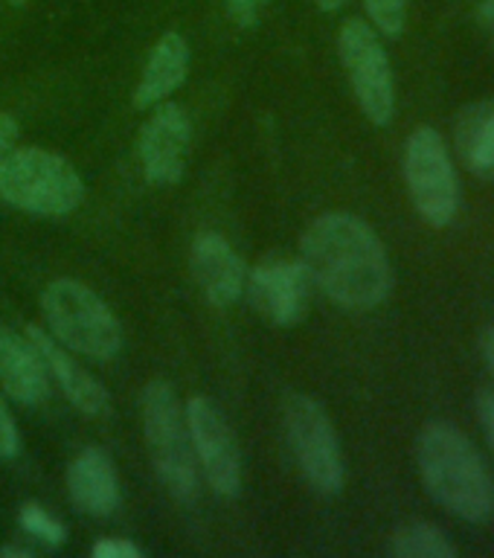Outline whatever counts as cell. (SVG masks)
<instances>
[{
  "mask_svg": "<svg viewBox=\"0 0 494 558\" xmlns=\"http://www.w3.org/2000/svg\"><path fill=\"white\" fill-rule=\"evenodd\" d=\"M309 277L332 303L349 312H370L390 296L393 265L382 239L349 213L314 218L300 242Z\"/></svg>",
  "mask_w": 494,
  "mask_h": 558,
  "instance_id": "6da1fadb",
  "label": "cell"
},
{
  "mask_svg": "<svg viewBox=\"0 0 494 558\" xmlns=\"http://www.w3.org/2000/svg\"><path fill=\"white\" fill-rule=\"evenodd\" d=\"M417 465L445 512L466 523L494 521V474L466 430L445 418L427 422L417 436Z\"/></svg>",
  "mask_w": 494,
  "mask_h": 558,
  "instance_id": "7a4b0ae2",
  "label": "cell"
},
{
  "mask_svg": "<svg viewBox=\"0 0 494 558\" xmlns=\"http://www.w3.org/2000/svg\"><path fill=\"white\" fill-rule=\"evenodd\" d=\"M0 198L33 216H70L85 198V183L47 148H9L0 157Z\"/></svg>",
  "mask_w": 494,
  "mask_h": 558,
  "instance_id": "3957f363",
  "label": "cell"
},
{
  "mask_svg": "<svg viewBox=\"0 0 494 558\" xmlns=\"http://www.w3.org/2000/svg\"><path fill=\"white\" fill-rule=\"evenodd\" d=\"M47 329L79 355L108 361L122 349V329L113 312L76 279H56L41 294Z\"/></svg>",
  "mask_w": 494,
  "mask_h": 558,
  "instance_id": "277c9868",
  "label": "cell"
},
{
  "mask_svg": "<svg viewBox=\"0 0 494 558\" xmlns=\"http://www.w3.org/2000/svg\"><path fill=\"white\" fill-rule=\"evenodd\" d=\"M143 430L157 477L178 500L198 495V460L192 451L190 427L172 384L148 381L143 390Z\"/></svg>",
  "mask_w": 494,
  "mask_h": 558,
  "instance_id": "5b68a950",
  "label": "cell"
},
{
  "mask_svg": "<svg viewBox=\"0 0 494 558\" xmlns=\"http://www.w3.org/2000/svg\"><path fill=\"white\" fill-rule=\"evenodd\" d=\"M401 172L408 195L422 221L431 227H448L460 213V183L454 172L451 151L439 131L417 129L405 143Z\"/></svg>",
  "mask_w": 494,
  "mask_h": 558,
  "instance_id": "8992f818",
  "label": "cell"
},
{
  "mask_svg": "<svg viewBox=\"0 0 494 558\" xmlns=\"http://www.w3.org/2000/svg\"><path fill=\"white\" fill-rule=\"evenodd\" d=\"M286 434L309 486L317 495H340L347 483V469L335 425L321 401L303 392H291L286 399Z\"/></svg>",
  "mask_w": 494,
  "mask_h": 558,
  "instance_id": "52a82bcc",
  "label": "cell"
},
{
  "mask_svg": "<svg viewBox=\"0 0 494 558\" xmlns=\"http://www.w3.org/2000/svg\"><path fill=\"white\" fill-rule=\"evenodd\" d=\"M338 52L358 108L373 125H390L396 113V85H393V68L382 38L366 21L349 17L347 24L340 26Z\"/></svg>",
  "mask_w": 494,
  "mask_h": 558,
  "instance_id": "ba28073f",
  "label": "cell"
},
{
  "mask_svg": "<svg viewBox=\"0 0 494 558\" xmlns=\"http://www.w3.org/2000/svg\"><path fill=\"white\" fill-rule=\"evenodd\" d=\"M186 427H190L192 451L204 465L213 492L221 497H236L242 488V457L236 436L221 416V410L204 396H192L186 401Z\"/></svg>",
  "mask_w": 494,
  "mask_h": 558,
  "instance_id": "9c48e42d",
  "label": "cell"
},
{
  "mask_svg": "<svg viewBox=\"0 0 494 558\" xmlns=\"http://www.w3.org/2000/svg\"><path fill=\"white\" fill-rule=\"evenodd\" d=\"M253 305L277 326H297L309 314L312 277L300 259H265L244 279Z\"/></svg>",
  "mask_w": 494,
  "mask_h": 558,
  "instance_id": "30bf717a",
  "label": "cell"
},
{
  "mask_svg": "<svg viewBox=\"0 0 494 558\" xmlns=\"http://www.w3.org/2000/svg\"><path fill=\"white\" fill-rule=\"evenodd\" d=\"M190 140L192 125L181 105H160L140 131V166L148 181L157 186H172L181 181Z\"/></svg>",
  "mask_w": 494,
  "mask_h": 558,
  "instance_id": "8fae6325",
  "label": "cell"
},
{
  "mask_svg": "<svg viewBox=\"0 0 494 558\" xmlns=\"http://www.w3.org/2000/svg\"><path fill=\"white\" fill-rule=\"evenodd\" d=\"M190 270L207 296V303H213L216 308H227L242 296L244 279H248L244 262L239 259V253L230 247L225 235L201 233L192 242Z\"/></svg>",
  "mask_w": 494,
  "mask_h": 558,
  "instance_id": "7c38bea8",
  "label": "cell"
},
{
  "mask_svg": "<svg viewBox=\"0 0 494 558\" xmlns=\"http://www.w3.org/2000/svg\"><path fill=\"white\" fill-rule=\"evenodd\" d=\"M0 384L7 396L35 408L50 396V373L41 352L26 335L0 323Z\"/></svg>",
  "mask_w": 494,
  "mask_h": 558,
  "instance_id": "4fadbf2b",
  "label": "cell"
},
{
  "mask_svg": "<svg viewBox=\"0 0 494 558\" xmlns=\"http://www.w3.org/2000/svg\"><path fill=\"white\" fill-rule=\"evenodd\" d=\"M70 500L85 514L108 518L120 506V483L103 448H85L68 469Z\"/></svg>",
  "mask_w": 494,
  "mask_h": 558,
  "instance_id": "5bb4252c",
  "label": "cell"
},
{
  "mask_svg": "<svg viewBox=\"0 0 494 558\" xmlns=\"http://www.w3.org/2000/svg\"><path fill=\"white\" fill-rule=\"evenodd\" d=\"M26 338L33 340L35 349L41 352L47 373L59 381L61 392L68 396L73 408H79L87 416H99L108 410V392H105L103 384L96 381L91 373H85L47 331L38 329V326H26Z\"/></svg>",
  "mask_w": 494,
  "mask_h": 558,
  "instance_id": "9a60e30c",
  "label": "cell"
},
{
  "mask_svg": "<svg viewBox=\"0 0 494 558\" xmlns=\"http://www.w3.org/2000/svg\"><path fill=\"white\" fill-rule=\"evenodd\" d=\"M186 70H190V47L183 41V35L166 33L155 44V50L143 68V76L134 87V105L152 108V105L166 102V96L183 85Z\"/></svg>",
  "mask_w": 494,
  "mask_h": 558,
  "instance_id": "2e32d148",
  "label": "cell"
},
{
  "mask_svg": "<svg viewBox=\"0 0 494 558\" xmlns=\"http://www.w3.org/2000/svg\"><path fill=\"white\" fill-rule=\"evenodd\" d=\"M460 163L483 181H494V99L466 105L454 122Z\"/></svg>",
  "mask_w": 494,
  "mask_h": 558,
  "instance_id": "e0dca14e",
  "label": "cell"
},
{
  "mask_svg": "<svg viewBox=\"0 0 494 558\" xmlns=\"http://www.w3.org/2000/svg\"><path fill=\"white\" fill-rule=\"evenodd\" d=\"M390 556L396 558H457V544L436 523L410 521L401 523L390 535Z\"/></svg>",
  "mask_w": 494,
  "mask_h": 558,
  "instance_id": "ac0fdd59",
  "label": "cell"
},
{
  "mask_svg": "<svg viewBox=\"0 0 494 558\" xmlns=\"http://www.w3.org/2000/svg\"><path fill=\"white\" fill-rule=\"evenodd\" d=\"M364 9L375 29L387 38H399L408 24V0H364Z\"/></svg>",
  "mask_w": 494,
  "mask_h": 558,
  "instance_id": "d6986e66",
  "label": "cell"
},
{
  "mask_svg": "<svg viewBox=\"0 0 494 558\" xmlns=\"http://www.w3.org/2000/svg\"><path fill=\"white\" fill-rule=\"evenodd\" d=\"M17 523H21L29 535H35V538L44 541V544H50V547H61L64 538H68V535H64V526H61L56 518H50V514L44 512L38 504L21 506Z\"/></svg>",
  "mask_w": 494,
  "mask_h": 558,
  "instance_id": "ffe728a7",
  "label": "cell"
},
{
  "mask_svg": "<svg viewBox=\"0 0 494 558\" xmlns=\"http://www.w3.org/2000/svg\"><path fill=\"white\" fill-rule=\"evenodd\" d=\"M21 451V434H17L15 418L9 416L7 404L0 399V460H12Z\"/></svg>",
  "mask_w": 494,
  "mask_h": 558,
  "instance_id": "44dd1931",
  "label": "cell"
},
{
  "mask_svg": "<svg viewBox=\"0 0 494 558\" xmlns=\"http://www.w3.org/2000/svg\"><path fill=\"white\" fill-rule=\"evenodd\" d=\"M474 410H478V422L483 427L489 448L494 451V390H480L478 401H474Z\"/></svg>",
  "mask_w": 494,
  "mask_h": 558,
  "instance_id": "7402d4cb",
  "label": "cell"
},
{
  "mask_svg": "<svg viewBox=\"0 0 494 558\" xmlns=\"http://www.w3.org/2000/svg\"><path fill=\"white\" fill-rule=\"evenodd\" d=\"M96 558H140V547L137 544H131V541H120V538H105L99 544H94L91 549Z\"/></svg>",
  "mask_w": 494,
  "mask_h": 558,
  "instance_id": "603a6c76",
  "label": "cell"
},
{
  "mask_svg": "<svg viewBox=\"0 0 494 558\" xmlns=\"http://www.w3.org/2000/svg\"><path fill=\"white\" fill-rule=\"evenodd\" d=\"M227 12L233 21H239L242 26L256 24V17H260V9L268 7L270 0H225Z\"/></svg>",
  "mask_w": 494,
  "mask_h": 558,
  "instance_id": "cb8c5ba5",
  "label": "cell"
},
{
  "mask_svg": "<svg viewBox=\"0 0 494 558\" xmlns=\"http://www.w3.org/2000/svg\"><path fill=\"white\" fill-rule=\"evenodd\" d=\"M15 140H17V122L12 120L9 113H0V157L15 146Z\"/></svg>",
  "mask_w": 494,
  "mask_h": 558,
  "instance_id": "d4e9b609",
  "label": "cell"
},
{
  "mask_svg": "<svg viewBox=\"0 0 494 558\" xmlns=\"http://www.w3.org/2000/svg\"><path fill=\"white\" fill-rule=\"evenodd\" d=\"M480 352H483V361H486L489 373L494 378V326H486L480 335Z\"/></svg>",
  "mask_w": 494,
  "mask_h": 558,
  "instance_id": "484cf974",
  "label": "cell"
},
{
  "mask_svg": "<svg viewBox=\"0 0 494 558\" xmlns=\"http://www.w3.org/2000/svg\"><path fill=\"white\" fill-rule=\"evenodd\" d=\"M480 24H483L489 41H492L494 47V0H483V3H480Z\"/></svg>",
  "mask_w": 494,
  "mask_h": 558,
  "instance_id": "4316f807",
  "label": "cell"
},
{
  "mask_svg": "<svg viewBox=\"0 0 494 558\" xmlns=\"http://www.w3.org/2000/svg\"><path fill=\"white\" fill-rule=\"evenodd\" d=\"M317 3V9H323V12H338L347 0H314Z\"/></svg>",
  "mask_w": 494,
  "mask_h": 558,
  "instance_id": "83f0119b",
  "label": "cell"
},
{
  "mask_svg": "<svg viewBox=\"0 0 494 558\" xmlns=\"http://www.w3.org/2000/svg\"><path fill=\"white\" fill-rule=\"evenodd\" d=\"M0 556H15V558H29V549H21V547H3V549H0Z\"/></svg>",
  "mask_w": 494,
  "mask_h": 558,
  "instance_id": "f1b7e54d",
  "label": "cell"
},
{
  "mask_svg": "<svg viewBox=\"0 0 494 558\" xmlns=\"http://www.w3.org/2000/svg\"><path fill=\"white\" fill-rule=\"evenodd\" d=\"M12 7H24V3H29V0H9Z\"/></svg>",
  "mask_w": 494,
  "mask_h": 558,
  "instance_id": "f546056e",
  "label": "cell"
}]
</instances>
